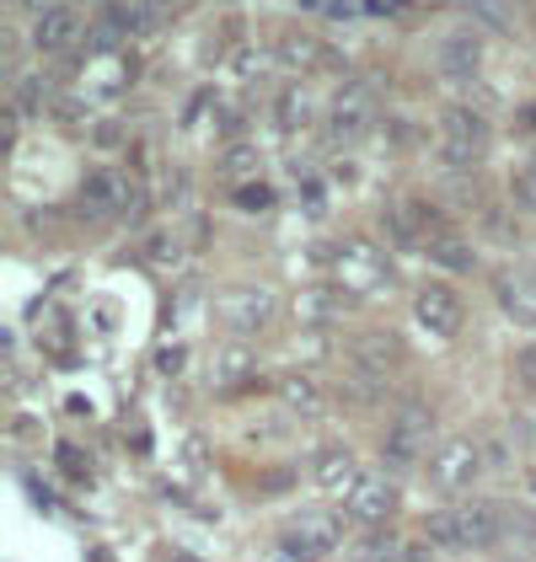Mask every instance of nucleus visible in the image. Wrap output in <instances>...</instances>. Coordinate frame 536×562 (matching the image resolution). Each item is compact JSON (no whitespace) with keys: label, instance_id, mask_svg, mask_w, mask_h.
Segmentation results:
<instances>
[{"label":"nucleus","instance_id":"26","mask_svg":"<svg viewBox=\"0 0 536 562\" xmlns=\"http://www.w3.org/2000/svg\"><path fill=\"white\" fill-rule=\"evenodd\" d=\"M306 108H312V97H306V91H290V97L279 102V124H306Z\"/></svg>","mask_w":536,"mask_h":562},{"label":"nucleus","instance_id":"12","mask_svg":"<svg viewBox=\"0 0 536 562\" xmlns=\"http://www.w3.org/2000/svg\"><path fill=\"white\" fill-rule=\"evenodd\" d=\"M402 364H407V348H402L398 333H365V338L355 344V370L359 375H370V381L398 375Z\"/></svg>","mask_w":536,"mask_h":562},{"label":"nucleus","instance_id":"20","mask_svg":"<svg viewBox=\"0 0 536 562\" xmlns=\"http://www.w3.org/2000/svg\"><path fill=\"white\" fill-rule=\"evenodd\" d=\"M344 305H349L344 284H316V290H306L295 301V316L301 322H333V316H344Z\"/></svg>","mask_w":536,"mask_h":562},{"label":"nucleus","instance_id":"3","mask_svg":"<svg viewBox=\"0 0 536 562\" xmlns=\"http://www.w3.org/2000/svg\"><path fill=\"white\" fill-rule=\"evenodd\" d=\"M139 210V188L130 182V172L119 167H97L81 182V215L87 220H130Z\"/></svg>","mask_w":536,"mask_h":562},{"label":"nucleus","instance_id":"6","mask_svg":"<svg viewBox=\"0 0 536 562\" xmlns=\"http://www.w3.org/2000/svg\"><path fill=\"white\" fill-rule=\"evenodd\" d=\"M413 316H418L424 333L456 338V333H461V295L450 290L446 279H424V284L413 290Z\"/></svg>","mask_w":536,"mask_h":562},{"label":"nucleus","instance_id":"10","mask_svg":"<svg viewBox=\"0 0 536 562\" xmlns=\"http://www.w3.org/2000/svg\"><path fill=\"white\" fill-rule=\"evenodd\" d=\"M478 472H483V450H478L472 439H446V445L435 450V467H429V476H435L446 493L472 487V482H478Z\"/></svg>","mask_w":536,"mask_h":562},{"label":"nucleus","instance_id":"11","mask_svg":"<svg viewBox=\"0 0 536 562\" xmlns=\"http://www.w3.org/2000/svg\"><path fill=\"white\" fill-rule=\"evenodd\" d=\"M376 119V87L370 81H344L327 102V130L333 134H359Z\"/></svg>","mask_w":536,"mask_h":562},{"label":"nucleus","instance_id":"31","mask_svg":"<svg viewBox=\"0 0 536 562\" xmlns=\"http://www.w3.org/2000/svg\"><path fill=\"white\" fill-rule=\"evenodd\" d=\"M521 130H536V102H526V108H521Z\"/></svg>","mask_w":536,"mask_h":562},{"label":"nucleus","instance_id":"18","mask_svg":"<svg viewBox=\"0 0 536 562\" xmlns=\"http://www.w3.org/2000/svg\"><path fill=\"white\" fill-rule=\"evenodd\" d=\"M279 402L290 407V418H316V413H322V386H316V375L290 370V375L279 381Z\"/></svg>","mask_w":536,"mask_h":562},{"label":"nucleus","instance_id":"16","mask_svg":"<svg viewBox=\"0 0 536 562\" xmlns=\"http://www.w3.org/2000/svg\"><path fill=\"white\" fill-rule=\"evenodd\" d=\"M387 279V258L376 252V247H365V241H349L344 252H338V284L344 290H376Z\"/></svg>","mask_w":536,"mask_h":562},{"label":"nucleus","instance_id":"35","mask_svg":"<svg viewBox=\"0 0 536 562\" xmlns=\"http://www.w3.org/2000/svg\"><path fill=\"white\" fill-rule=\"evenodd\" d=\"M532 161H536V156H532Z\"/></svg>","mask_w":536,"mask_h":562},{"label":"nucleus","instance_id":"14","mask_svg":"<svg viewBox=\"0 0 536 562\" xmlns=\"http://www.w3.org/2000/svg\"><path fill=\"white\" fill-rule=\"evenodd\" d=\"M435 65H440V76H450V81H472V76H478V65H483V38H478L472 27H456V33L440 38Z\"/></svg>","mask_w":536,"mask_h":562},{"label":"nucleus","instance_id":"21","mask_svg":"<svg viewBox=\"0 0 536 562\" xmlns=\"http://www.w3.org/2000/svg\"><path fill=\"white\" fill-rule=\"evenodd\" d=\"M253 381V353L247 348H225L221 359H215V375H210V386L215 391H236Z\"/></svg>","mask_w":536,"mask_h":562},{"label":"nucleus","instance_id":"25","mask_svg":"<svg viewBox=\"0 0 536 562\" xmlns=\"http://www.w3.org/2000/svg\"><path fill=\"white\" fill-rule=\"evenodd\" d=\"M134 27V11L130 5H108L102 11V22H97V33H102V44H113V38H124Z\"/></svg>","mask_w":536,"mask_h":562},{"label":"nucleus","instance_id":"7","mask_svg":"<svg viewBox=\"0 0 536 562\" xmlns=\"http://www.w3.org/2000/svg\"><path fill=\"white\" fill-rule=\"evenodd\" d=\"M493 301H499V311H504L510 322L536 327V273L532 268H521V262L493 268Z\"/></svg>","mask_w":536,"mask_h":562},{"label":"nucleus","instance_id":"4","mask_svg":"<svg viewBox=\"0 0 536 562\" xmlns=\"http://www.w3.org/2000/svg\"><path fill=\"white\" fill-rule=\"evenodd\" d=\"M429 434H435V413H429L424 402H407V407H398V418H392V429H387V445H381V461H387L392 472L413 467V461L424 456Z\"/></svg>","mask_w":536,"mask_h":562},{"label":"nucleus","instance_id":"22","mask_svg":"<svg viewBox=\"0 0 536 562\" xmlns=\"http://www.w3.org/2000/svg\"><path fill=\"white\" fill-rule=\"evenodd\" d=\"M284 65H290V76H306L316 65V44L306 38V33H290V38H279V48H273Z\"/></svg>","mask_w":536,"mask_h":562},{"label":"nucleus","instance_id":"15","mask_svg":"<svg viewBox=\"0 0 536 562\" xmlns=\"http://www.w3.org/2000/svg\"><path fill=\"white\" fill-rule=\"evenodd\" d=\"M312 482L322 493H333V498H349L359 487V467L355 456L344 450V445H327V450H316L312 456Z\"/></svg>","mask_w":536,"mask_h":562},{"label":"nucleus","instance_id":"33","mask_svg":"<svg viewBox=\"0 0 536 562\" xmlns=\"http://www.w3.org/2000/svg\"><path fill=\"white\" fill-rule=\"evenodd\" d=\"M156 5H161V11H167V5H172V0H150V11H156Z\"/></svg>","mask_w":536,"mask_h":562},{"label":"nucleus","instance_id":"30","mask_svg":"<svg viewBox=\"0 0 536 562\" xmlns=\"http://www.w3.org/2000/svg\"><path fill=\"white\" fill-rule=\"evenodd\" d=\"M81 461H87L81 450H70V445H59V472H65V476H87V467H81Z\"/></svg>","mask_w":536,"mask_h":562},{"label":"nucleus","instance_id":"23","mask_svg":"<svg viewBox=\"0 0 536 562\" xmlns=\"http://www.w3.org/2000/svg\"><path fill=\"white\" fill-rule=\"evenodd\" d=\"M510 199H515V210L536 215V161H532V156H526V161L510 172Z\"/></svg>","mask_w":536,"mask_h":562},{"label":"nucleus","instance_id":"9","mask_svg":"<svg viewBox=\"0 0 536 562\" xmlns=\"http://www.w3.org/2000/svg\"><path fill=\"white\" fill-rule=\"evenodd\" d=\"M333 547H338V519H327V515L290 519V530H284V541H279V552L295 562H322Z\"/></svg>","mask_w":536,"mask_h":562},{"label":"nucleus","instance_id":"32","mask_svg":"<svg viewBox=\"0 0 536 562\" xmlns=\"http://www.w3.org/2000/svg\"><path fill=\"white\" fill-rule=\"evenodd\" d=\"M407 562H429V552L424 547H407Z\"/></svg>","mask_w":536,"mask_h":562},{"label":"nucleus","instance_id":"29","mask_svg":"<svg viewBox=\"0 0 536 562\" xmlns=\"http://www.w3.org/2000/svg\"><path fill=\"white\" fill-rule=\"evenodd\" d=\"M182 359H188V348H161V353H156V370H161V375H178Z\"/></svg>","mask_w":536,"mask_h":562},{"label":"nucleus","instance_id":"24","mask_svg":"<svg viewBox=\"0 0 536 562\" xmlns=\"http://www.w3.org/2000/svg\"><path fill=\"white\" fill-rule=\"evenodd\" d=\"M231 204H236L242 215H264L268 204H273V188H268V182H242V188H231Z\"/></svg>","mask_w":536,"mask_h":562},{"label":"nucleus","instance_id":"13","mask_svg":"<svg viewBox=\"0 0 536 562\" xmlns=\"http://www.w3.org/2000/svg\"><path fill=\"white\" fill-rule=\"evenodd\" d=\"M392 515H398V482L392 476H359V487L349 493V519L387 525Z\"/></svg>","mask_w":536,"mask_h":562},{"label":"nucleus","instance_id":"19","mask_svg":"<svg viewBox=\"0 0 536 562\" xmlns=\"http://www.w3.org/2000/svg\"><path fill=\"white\" fill-rule=\"evenodd\" d=\"M424 258L435 262V268H446V273H472V268H478L472 241H467V236H456V231H440V236L424 247Z\"/></svg>","mask_w":536,"mask_h":562},{"label":"nucleus","instance_id":"28","mask_svg":"<svg viewBox=\"0 0 536 562\" xmlns=\"http://www.w3.org/2000/svg\"><path fill=\"white\" fill-rule=\"evenodd\" d=\"M515 381L536 391V344H526L521 353H515Z\"/></svg>","mask_w":536,"mask_h":562},{"label":"nucleus","instance_id":"2","mask_svg":"<svg viewBox=\"0 0 536 562\" xmlns=\"http://www.w3.org/2000/svg\"><path fill=\"white\" fill-rule=\"evenodd\" d=\"M221 327L225 333H236V338H253V333H264L268 322L279 316V295L268 290V284H231L221 290Z\"/></svg>","mask_w":536,"mask_h":562},{"label":"nucleus","instance_id":"1","mask_svg":"<svg viewBox=\"0 0 536 562\" xmlns=\"http://www.w3.org/2000/svg\"><path fill=\"white\" fill-rule=\"evenodd\" d=\"M499 536H504V515H499V504H489V498L450 504V509L424 515V541L440 547V552H483Z\"/></svg>","mask_w":536,"mask_h":562},{"label":"nucleus","instance_id":"34","mask_svg":"<svg viewBox=\"0 0 536 562\" xmlns=\"http://www.w3.org/2000/svg\"><path fill=\"white\" fill-rule=\"evenodd\" d=\"M532 487H536V476H532Z\"/></svg>","mask_w":536,"mask_h":562},{"label":"nucleus","instance_id":"27","mask_svg":"<svg viewBox=\"0 0 536 562\" xmlns=\"http://www.w3.org/2000/svg\"><path fill=\"white\" fill-rule=\"evenodd\" d=\"M221 172L225 177H242V172L253 177V172H258V156H253V150H231V156L221 161Z\"/></svg>","mask_w":536,"mask_h":562},{"label":"nucleus","instance_id":"17","mask_svg":"<svg viewBox=\"0 0 536 562\" xmlns=\"http://www.w3.org/2000/svg\"><path fill=\"white\" fill-rule=\"evenodd\" d=\"M76 33H81L76 11H70V5H54V11H44V16L33 22V48H38V54H65V48L76 44Z\"/></svg>","mask_w":536,"mask_h":562},{"label":"nucleus","instance_id":"5","mask_svg":"<svg viewBox=\"0 0 536 562\" xmlns=\"http://www.w3.org/2000/svg\"><path fill=\"white\" fill-rule=\"evenodd\" d=\"M440 156L450 167H478L489 156V124L472 108H446L440 113Z\"/></svg>","mask_w":536,"mask_h":562},{"label":"nucleus","instance_id":"8","mask_svg":"<svg viewBox=\"0 0 536 562\" xmlns=\"http://www.w3.org/2000/svg\"><path fill=\"white\" fill-rule=\"evenodd\" d=\"M387 231H392V241L398 247H429L440 231H446V220L435 215V204H424V199H398L392 210H387Z\"/></svg>","mask_w":536,"mask_h":562}]
</instances>
